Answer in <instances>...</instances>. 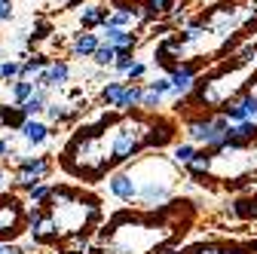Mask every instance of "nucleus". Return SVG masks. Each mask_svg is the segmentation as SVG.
<instances>
[{"label": "nucleus", "instance_id": "nucleus-1", "mask_svg": "<svg viewBox=\"0 0 257 254\" xmlns=\"http://www.w3.org/2000/svg\"><path fill=\"white\" fill-rule=\"evenodd\" d=\"M175 138V122L150 113H104L92 125L77 129L61 153V169L83 178L101 181L107 172H116L122 163L138 156L147 147H166Z\"/></svg>", "mask_w": 257, "mask_h": 254}, {"label": "nucleus", "instance_id": "nucleus-2", "mask_svg": "<svg viewBox=\"0 0 257 254\" xmlns=\"http://www.w3.org/2000/svg\"><path fill=\"white\" fill-rule=\"evenodd\" d=\"M196 208L190 199L159 205V211H119L107 220L92 254H169L190 230Z\"/></svg>", "mask_w": 257, "mask_h": 254}, {"label": "nucleus", "instance_id": "nucleus-3", "mask_svg": "<svg viewBox=\"0 0 257 254\" xmlns=\"http://www.w3.org/2000/svg\"><path fill=\"white\" fill-rule=\"evenodd\" d=\"M257 80V43L242 46L233 58L217 65L205 80H199L196 89H190V104L193 107H214L223 110L236 98L248 92V86Z\"/></svg>", "mask_w": 257, "mask_h": 254}, {"label": "nucleus", "instance_id": "nucleus-4", "mask_svg": "<svg viewBox=\"0 0 257 254\" xmlns=\"http://www.w3.org/2000/svg\"><path fill=\"white\" fill-rule=\"evenodd\" d=\"M46 217L58 236H89L101 220V199L80 187H52L46 196Z\"/></svg>", "mask_w": 257, "mask_h": 254}, {"label": "nucleus", "instance_id": "nucleus-5", "mask_svg": "<svg viewBox=\"0 0 257 254\" xmlns=\"http://www.w3.org/2000/svg\"><path fill=\"white\" fill-rule=\"evenodd\" d=\"M125 172L132 175L135 199L144 208H159V205H166L172 199L178 172H175V166L166 160V156H150V160H141L135 166H128Z\"/></svg>", "mask_w": 257, "mask_h": 254}, {"label": "nucleus", "instance_id": "nucleus-6", "mask_svg": "<svg viewBox=\"0 0 257 254\" xmlns=\"http://www.w3.org/2000/svg\"><path fill=\"white\" fill-rule=\"evenodd\" d=\"M25 220H28V211L22 208L19 196H0V242H10L16 239L22 230H25Z\"/></svg>", "mask_w": 257, "mask_h": 254}, {"label": "nucleus", "instance_id": "nucleus-7", "mask_svg": "<svg viewBox=\"0 0 257 254\" xmlns=\"http://www.w3.org/2000/svg\"><path fill=\"white\" fill-rule=\"evenodd\" d=\"M16 163H19V172H16V181H19V187H34V184H40V181H46V175H49V169H52V163L49 160H43V156H16Z\"/></svg>", "mask_w": 257, "mask_h": 254}, {"label": "nucleus", "instance_id": "nucleus-8", "mask_svg": "<svg viewBox=\"0 0 257 254\" xmlns=\"http://www.w3.org/2000/svg\"><path fill=\"white\" fill-rule=\"evenodd\" d=\"M223 116H227L230 122H254L257 119V95L245 92L242 98H236L233 104L223 107Z\"/></svg>", "mask_w": 257, "mask_h": 254}, {"label": "nucleus", "instance_id": "nucleus-9", "mask_svg": "<svg viewBox=\"0 0 257 254\" xmlns=\"http://www.w3.org/2000/svg\"><path fill=\"white\" fill-rule=\"evenodd\" d=\"M28 224H31V236H34V242H43V245L58 242V233H55V227H52V220L46 217V211L31 208V211H28Z\"/></svg>", "mask_w": 257, "mask_h": 254}, {"label": "nucleus", "instance_id": "nucleus-10", "mask_svg": "<svg viewBox=\"0 0 257 254\" xmlns=\"http://www.w3.org/2000/svg\"><path fill=\"white\" fill-rule=\"evenodd\" d=\"M71 77V68L64 65V61H49V65L34 77V89H52V86H64Z\"/></svg>", "mask_w": 257, "mask_h": 254}, {"label": "nucleus", "instance_id": "nucleus-11", "mask_svg": "<svg viewBox=\"0 0 257 254\" xmlns=\"http://www.w3.org/2000/svg\"><path fill=\"white\" fill-rule=\"evenodd\" d=\"M181 254H257V248L239 245V242H202V245H193Z\"/></svg>", "mask_w": 257, "mask_h": 254}, {"label": "nucleus", "instance_id": "nucleus-12", "mask_svg": "<svg viewBox=\"0 0 257 254\" xmlns=\"http://www.w3.org/2000/svg\"><path fill=\"white\" fill-rule=\"evenodd\" d=\"M196 65H172V74H169V83H172V95H187L193 89V80H196Z\"/></svg>", "mask_w": 257, "mask_h": 254}, {"label": "nucleus", "instance_id": "nucleus-13", "mask_svg": "<svg viewBox=\"0 0 257 254\" xmlns=\"http://www.w3.org/2000/svg\"><path fill=\"white\" fill-rule=\"evenodd\" d=\"M101 40L113 49H135L138 37L128 28H113V25H101Z\"/></svg>", "mask_w": 257, "mask_h": 254}, {"label": "nucleus", "instance_id": "nucleus-14", "mask_svg": "<svg viewBox=\"0 0 257 254\" xmlns=\"http://www.w3.org/2000/svg\"><path fill=\"white\" fill-rule=\"evenodd\" d=\"M107 184H110V193L116 199H122V202H132L135 199V181H132L128 172H110Z\"/></svg>", "mask_w": 257, "mask_h": 254}, {"label": "nucleus", "instance_id": "nucleus-15", "mask_svg": "<svg viewBox=\"0 0 257 254\" xmlns=\"http://www.w3.org/2000/svg\"><path fill=\"white\" fill-rule=\"evenodd\" d=\"M19 132H22V138L28 141V144H43L52 132H49V125L46 122H40V119H34V116H28L22 125H19Z\"/></svg>", "mask_w": 257, "mask_h": 254}, {"label": "nucleus", "instance_id": "nucleus-16", "mask_svg": "<svg viewBox=\"0 0 257 254\" xmlns=\"http://www.w3.org/2000/svg\"><path fill=\"white\" fill-rule=\"evenodd\" d=\"M141 95H144V89H141V86H135V83L128 86V83H125V86H122V92H119V98H116V104H113V110H116V113H128L132 107H138V104H141Z\"/></svg>", "mask_w": 257, "mask_h": 254}, {"label": "nucleus", "instance_id": "nucleus-17", "mask_svg": "<svg viewBox=\"0 0 257 254\" xmlns=\"http://www.w3.org/2000/svg\"><path fill=\"white\" fill-rule=\"evenodd\" d=\"M101 46L98 34H77L74 43H71V55L74 58H92V52Z\"/></svg>", "mask_w": 257, "mask_h": 254}, {"label": "nucleus", "instance_id": "nucleus-18", "mask_svg": "<svg viewBox=\"0 0 257 254\" xmlns=\"http://www.w3.org/2000/svg\"><path fill=\"white\" fill-rule=\"evenodd\" d=\"M107 16H110V10H104V7H86L80 13V22H83V28H101L107 22Z\"/></svg>", "mask_w": 257, "mask_h": 254}, {"label": "nucleus", "instance_id": "nucleus-19", "mask_svg": "<svg viewBox=\"0 0 257 254\" xmlns=\"http://www.w3.org/2000/svg\"><path fill=\"white\" fill-rule=\"evenodd\" d=\"M89 251V236H64L58 242V254H86Z\"/></svg>", "mask_w": 257, "mask_h": 254}, {"label": "nucleus", "instance_id": "nucleus-20", "mask_svg": "<svg viewBox=\"0 0 257 254\" xmlns=\"http://www.w3.org/2000/svg\"><path fill=\"white\" fill-rule=\"evenodd\" d=\"M46 65H49V61H46L43 55H34L31 61H25V65L19 68V77H22V80H31V77H37V74H40Z\"/></svg>", "mask_w": 257, "mask_h": 254}, {"label": "nucleus", "instance_id": "nucleus-21", "mask_svg": "<svg viewBox=\"0 0 257 254\" xmlns=\"http://www.w3.org/2000/svg\"><path fill=\"white\" fill-rule=\"evenodd\" d=\"M31 92H34V83H31V80H16V83H13V89H10V98L22 104Z\"/></svg>", "mask_w": 257, "mask_h": 254}, {"label": "nucleus", "instance_id": "nucleus-22", "mask_svg": "<svg viewBox=\"0 0 257 254\" xmlns=\"http://www.w3.org/2000/svg\"><path fill=\"white\" fill-rule=\"evenodd\" d=\"M122 86H125V83H119V80H113V83H107V86L101 89V104H107V107H113V104H116V98H119V92H122Z\"/></svg>", "mask_w": 257, "mask_h": 254}, {"label": "nucleus", "instance_id": "nucleus-23", "mask_svg": "<svg viewBox=\"0 0 257 254\" xmlns=\"http://www.w3.org/2000/svg\"><path fill=\"white\" fill-rule=\"evenodd\" d=\"M113 55H116V49H113V46H107V43H101L98 49L92 52V58H95V65H98V68H107V65H113Z\"/></svg>", "mask_w": 257, "mask_h": 254}, {"label": "nucleus", "instance_id": "nucleus-24", "mask_svg": "<svg viewBox=\"0 0 257 254\" xmlns=\"http://www.w3.org/2000/svg\"><path fill=\"white\" fill-rule=\"evenodd\" d=\"M132 61H135L132 49H116V55H113V68H116L119 74H125L128 68H132Z\"/></svg>", "mask_w": 257, "mask_h": 254}, {"label": "nucleus", "instance_id": "nucleus-25", "mask_svg": "<svg viewBox=\"0 0 257 254\" xmlns=\"http://www.w3.org/2000/svg\"><path fill=\"white\" fill-rule=\"evenodd\" d=\"M236 214H242V217H251V220H257V193H254V196H248V199H242V202L236 205Z\"/></svg>", "mask_w": 257, "mask_h": 254}, {"label": "nucleus", "instance_id": "nucleus-26", "mask_svg": "<svg viewBox=\"0 0 257 254\" xmlns=\"http://www.w3.org/2000/svg\"><path fill=\"white\" fill-rule=\"evenodd\" d=\"M193 153H196V147H193V144H178L175 147V163L178 166H187L193 160Z\"/></svg>", "mask_w": 257, "mask_h": 254}, {"label": "nucleus", "instance_id": "nucleus-27", "mask_svg": "<svg viewBox=\"0 0 257 254\" xmlns=\"http://www.w3.org/2000/svg\"><path fill=\"white\" fill-rule=\"evenodd\" d=\"M49 190H52V187H49V184H43V181H40V184H34V187H28V193H31V202H46Z\"/></svg>", "mask_w": 257, "mask_h": 254}, {"label": "nucleus", "instance_id": "nucleus-28", "mask_svg": "<svg viewBox=\"0 0 257 254\" xmlns=\"http://www.w3.org/2000/svg\"><path fill=\"white\" fill-rule=\"evenodd\" d=\"M19 61H13V58H7V61H0V77L4 80H13V77H19Z\"/></svg>", "mask_w": 257, "mask_h": 254}, {"label": "nucleus", "instance_id": "nucleus-29", "mask_svg": "<svg viewBox=\"0 0 257 254\" xmlns=\"http://www.w3.org/2000/svg\"><path fill=\"white\" fill-rule=\"evenodd\" d=\"M159 104H163V95H156V92H144L138 107H144V110H156Z\"/></svg>", "mask_w": 257, "mask_h": 254}, {"label": "nucleus", "instance_id": "nucleus-30", "mask_svg": "<svg viewBox=\"0 0 257 254\" xmlns=\"http://www.w3.org/2000/svg\"><path fill=\"white\" fill-rule=\"evenodd\" d=\"M150 92H156V95H172V83H169V77H156V80L150 83Z\"/></svg>", "mask_w": 257, "mask_h": 254}, {"label": "nucleus", "instance_id": "nucleus-31", "mask_svg": "<svg viewBox=\"0 0 257 254\" xmlns=\"http://www.w3.org/2000/svg\"><path fill=\"white\" fill-rule=\"evenodd\" d=\"M144 71H147V65H144V61H132V68H128L125 74L132 77V80H141V77H144Z\"/></svg>", "mask_w": 257, "mask_h": 254}, {"label": "nucleus", "instance_id": "nucleus-32", "mask_svg": "<svg viewBox=\"0 0 257 254\" xmlns=\"http://www.w3.org/2000/svg\"><path fill=\"white\" fill-rule=\"evenodd\" d=\"M13 19V0H0V22Z\"/></svg>", "mask_w": 257, "mask_h": 254}, {"label": "nucleus", "instance_id": "nucleus-33", "mask_svg": "<svg viewBox=\"0 0 257 254\" xmlns=\"http://www.w3.org/2000/svg\"><path fill=\"white\" fill-rule=\"evenodd\" d=\"M0 254H28V251L19 248V245H4V248H0Z\"/></svg>", "mask_w": 257, "mask_h": 254}, {"label": "nucleus", "instance_id": "nucleus-34", "mask_svg": "<svg viewBox=\"0 0 257 254\" xmlns=\"http://www.w3.org/2000/svg\"><path fill=\"white\" fill-rule=\"evenodd\" d=\"M10 153V141H0V156H7Z\"/></svg>", "mask_w": 257, "mask_h": 254}, {"label": "nucleus", "instance_id": "nucleus-35", "mask_svg": "<svg viewBox=\"0 0 257 254\" xmlns=\"http://www.w3.org/2000/svg\"><path fill=\"white\" fill-rule=\"evenodd\" d=\"M58 4H71V0H58Z\"/></svg>", "mask_w": 257, "mask_h": 254}, {"label": "nucleus", "instance_id": "nucleus-36", "mask_svg": "<svg viewBox=\"0 0 257 254\" xmlns=\"http://www.w3.org/2000/svg\"><path fill=\"white\" fill-rule=\"evenodd\" d=\"M0 184H4V172H0Z\"/></svg>", "mask_w": 257, "mask_h": 254}]
</instances>
